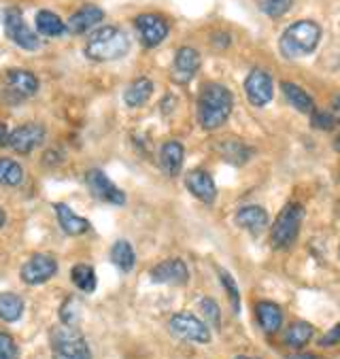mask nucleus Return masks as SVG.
<instances>
[{"mask_svg":"<svg viewBox=\"0 0 340 359\" xmlns=\"http://www.w3.org/2000/svg\"><path fill=\"white\" fill-rule=\"evenodd\" d=\"M234 109L232 92L222 83H207L198 96V121L204 130L222 128Z\"/></svg>","mask_w":340,"mask_h":359,"instance_id":"1","label":"nucleus"},{"mask_svg":"<svg viewBox=\"0 0 340 359\" xmlns=\"http://www.w3.org/2000/svg\"><path fill=\"white\" fill-rule=\"evenodd\" d=\"M130 41L117 26H102L94 30L86 43V55L94 62H113L128 53Z\"/></svg>","mask_w":340,"mask_h":359,"instance_id":"2","label":"nucleus"},{"mask_svg":"<svg viewBox=\"0 0 340 359\" xmlns=\"http://www.w3.org/2000/svg\"><path fill=\"white\" fill-rule=\"evenodd\" d=\"M319 41H321V28L311 20H302V22L292 24L283 32L279 41V49L285 57L296 60V57L311 55L317 49Z\"/></svg>","mask_w":340,"mask_h":359,"instance_id":"3","label":"nucleus"},{"mask_svg":"<svg viewBox=\"0 0 340 359\" xmlns=\"http://www.w3.org/2000/svg\"><path fill=\"white\" fill-rule=\"evenodd\" d=\"M51 355L53 359H92L90 344L83 334L64 323L51 330Z\"/></svg>","mask_w":340,"mask_h":359,"instance_id":"4","label":"nucleus"},{"mask_svg":"<svg viewBox=\"0 0 340 359\" xmlns=\"http://www.w3.org/2000/svg\"><path fill=\"white\" fill-rule=\"evenodd\" d=\"M302 217H304V208L300 204H287L279 217L272 224L270 230V243L275 249H287L294 245V241L298 238L300 226H302Z\"/></svg>","mask_w":340,"mask_h":359,"instance_id":"5","label":"nucleus"},{"mask_svg":"<svg viewBox=\"0 0 340 359\" xmlns=\"http://www.w3.org/2000/svg\"><path fill=\"white\" fill-rule=\"evenodd\" d=\"M3 24H5L7 36H9L18 47L26 49V51H36V49L41 47L39 34H34V32L28 28V24H26L22 11H20L18 7H9V9L5 11Z\"/></svg>","mask_w":340,"mask_h":359,"instance_id":"6","label":"nucleus"},{"mask_svg":"<svg viewBox=\"0 0 340 359\" xmlns=\"http://www.w3.org/2000/svg\"><path fill=\"white\" fill-rule=\"evenodd\" d=\"M170 332L183 340L198 342V344H207L211 342V330L207 323L193 317L191 313H177L170 317Z\"/></svg>","mask_w":340,"mask_h":359,"instance_id":"7","label":"nucleus"},{"mask_svg":"<svg viewBox=\"0 0 340 359\" xmlns=\"http://www.w3.org/2000/svg\"><path fill=\"white\" fill-rule=\"evenodd\" d=\"M245 94L253 107H266L275 94V86H272V77L264 68H253L245 79Z\"/></svg>","mask_w":340,"mask_h":359,"instance_id":"8","label":"nucleus"},{"mask_svg":"<svg viewBox=\"0 0 340 359\" xmlns=\"http://www.w3.org/2000/svg\"><path fill=\"white\" fill-rule=\"evenodd\" d=\"M57 272V262L49 253H34L20 270V276L26 285H43Z\"/></svg>","mask_w":340,"mask_h":359,"instance_id":"9","label":"nucleus"},{"mask_svg":"<svg viewBox=\"0 0 340 359\" xmlns=\"http://www.w3.org/2000/svg\"><path fill=\"white\" fill-rule=\"evenodd\" d=\"M43 140H45V128L41 123H24L20 128H15L9 136V147L20 154V156H28L32 154L36 147L43 145Z\"/></svg>","mask_w":340,"mask_h":359,"instance_id":"10","label":"nucleus"},{"mask_svg":"<svg viewBox=\"0 0 340 359\" xmlns=\"http://www.w3.org/2000/svg\"><path fill=\"white\" fill-rule=\"evenodd\" d=\"M136 32H139L145 47H158L168 36V22L156 13H143L134 20Z\"/></svg>","mask_w":340,"mask_h":359,"instance_id":"11","label":"nucleus"},{"mask_svg":"<svg viewBox=\"0 0 340 359\" xmlns=\"http://www.w3.org/2000/svg\"><path fill=\"white\" fill-rule=\"evenodd\" d=\"M86 181H88V187H90V191L98 198V200H102V202H107V204H115V206H121V204H125V194L100 170V168H94V170H90L88 172V177H86Z\"/></svg>","mask_w":340,"mask_h":359,"instance_id":"12","label":"nucleus"},{"mask_svg":"<svg viewBox=\"0 0 340 359\" xmlns=\"http://www.w3.org/2000/svg\"><path fill=\"white\" fill-rule=\"evenodd\" d=\"M185 185H187V189L191 191V196H196V198H198L200 202H204V204H213L215 198H217L215 181H213V177H211L207 170L196 168V170L187 172Z\"/></svg>","mask_w":340,"mask_h":359,"instance_id":"13","label":"nucleus"},{"mask_svg":"<svg viewBox=\"0 0 340 359\" xmlns=\"http://www.w3.org/2000/svg\"><path fill=\"white\" fill-rule=\"evenodd\" d=\"M200 68V53L193 47H181L172 62V79L177 83H187Z\"/></svg>","mask_w":340,"mask_h":359,"instance_id":"14","label":"nucleus"},{"mask_svg":"<svg viewBox=\"0 0 340 359\" xmlns=\"http://www.w3.org/2000/svg\"><path fill=\"white\" fill-rule=\"evenodd\" d=\"M189 278V270L183 259H164L151 270L154 283H172V285H185Z\"/></svg>","mask_w":340,"mask_h":359,"instance_id":"15","label":"nucleus"},{"mask_svg":"<svg viewBox=\"0 0 340 359\" xmlns=\"http://www.w3.org/2000/svg\"><path fill=\"white\" fill-rule=\"evenodd\" d=\"M104 20V11L96 5H86L79 11H75L66 24V30L73 34H83L92 28H96Z\"/></svg>","mask_w":340,"mask_h":359,"instance_id":"16","label":"nucleus"},{"mask_svg":"<svg viewBox=\"0 0 340 359\" xmlns=\"http://www.w3.org/2000/svg\"><path fill=\"white\" fill-rule=\"evenodd\" d=\"M53 208H55V215H57V224H60V228H62L68 236H81V234H86V232L92 230L90 222L83 219L81 215H77L71 206H66V204L60 202V204H55Z\"/></svg>","mask_w":340,"mask_h":359,"instance_id":"17","label":"nucleus"},{"mask_svg":"<svg viewBox=\"0 0 340 359\" xmlns=\"http://www.w3.org/2000/svg\"><path fill=\"white\" fill-rule=\"evenodd\" d=\"M185 160V149L179 140H168L160 149V166L168 177H177L183 168Z\"/></svg>","mask_w":340,"mask_h":359,"instance_id":"18","label":"nucleus"},{"mask_svg":"<svg viewBox=\"0 0 340 359\" xmlns=\"http://www.w3.org/2000/svg\"><path fill=\"white\" fill-rule=\"evenodd\" d=\"M255 315H257L259 327H261L266 334H277V332L281 330L283 311H281L279 304H275V302H257Z\"/></svg>","mask_w":340,"mask_h":359,"instance_id":"19","label":"nucleus"},{"mask_svg":"<svg viewBox=\"0 0 340 359\" xmlns=\"http://www.w3.org/2000/svg\"><path fill=\"white\" fill-rule=\"evenodd\" d=\"M236 224L253 234H259L268 224V212L261 206H245L236 212Z\"/></svg>","mask_w":340,"mask_h":359,"instance_id":"20","label":"nucleus"},{"mask_svg":"<svg viewBox=\"0 0 340 359\" xmlns=\"http://www.w3.org/2000/svg\"><path fill=\"white\" fill-rule=\"evenodd\" d=\"M7 83H9V88H11L15 94H20L22 98L32 96V94H36V90H39V79L30 73V70H20V68L9 70V73H7Z\"/></svg>","mask_w":340,"mask_h":359,"instance_id":"21","label":"nucleus"},{"mask_svg":"<svg viewBox=\"0 0 340 359\" xmlns=\"http://www.w3.org/2000/svg\"><path fill=\"white\" fill-rule=\"evenodd\" d=\"M151 94H154V83H151V79L141 77V79H136V81H132V83L128 86V90H125V94H123V100H125L128 107L136 109V107H143V104L151 98Z\"/></svg>","mask_w":340,"mask_h":359,"instance_id":"22","label":"nucleus"},{"mask_svg":"<svg viewBox=\"0 0 340 359\" xmlns=\"http://www.w3.org/2000/svg\"><path fill=\"white\" fill-rule=\"evenodd\" d=\"M281 90H283L287 102H290L296 111H300V113H313V111H315L313 98H311L300 86H296V83H292V81H283Z\"/></svg>","mask_w":340,"mask_h":359,"instance_id":"23","label":"nucleus"},{"mask_svg":"<svg viewBox=\"0 0 340 359\" xmlns=\"http://www.w3.org/2000/svg\"><path fill=\"white\" fill-rule=\"evenodd\" d=\"M34 22H36L39 34H43V36H62L66 32V24L53 11H47V9L39 11Z\"/></svg>","mask_w":340,"mask_h":359,"instance_id":"24","label":"nucleus"},{"mask_svg":"<svg viewBox=\"0 0 340 359\" xmlns=\"http://www.w3.org/2000/svg\"><path fill=\"white\" fill-rule=\"evenodd\" d=\"M315 336V327L306 321H296L285 330V344L292 348H304Z\"/></svg>","mask_w":340,"mask_h":359,"instance_id":"25","label":"nucleus"},{"mask_svg":"<svg viewBox=\"0 0 340 359\" xmlns=\"http://www.w3.org/2000/svg\"><path fill=\"white\" fill-rule=\"evenodd\" d=\"M24 315V300L18 294H0V319L7 323H15L20 321Z\"/></svg>","mask_w":340,"mask_h":359,"instance_id":"26","label":"nucleus"},{"mask_svg":"<svg viewBox=\"0 0 340 359\" xmlns=\"http://www.w3.org/2000/svg\"><path fill=\"white\" fill-rule=\"evenodd\" d=\"M71 280L75 283V287H79L81 292L86 294H92L98 285V278H96V270L88 264H77L73 266L71 270Z\"/></svg>","mask_w":340,"mask_h":359,"instance_id":"27","label":"nucleus"},{"mask_svg":"<svg viewBox=\"0 0 340 359\" xmlns=\"http://www.w3.org/2000/svg\"><path fill=\"white\" fill-rule=\"evenodd\" d=\"M111 262L121 270V272H130L134 268V262H136V255H134V249L128 241H117L111 249Z\"/></svg>","mask_w":340,"mask_h":359,"instance_id":"28","label":"nucleus"},{"mask_svg":"<svg viewBox=\"0 0 340 359\" xmlns=\"http://www.w3.org/2000/svg\"><path fill=\"white\" fill-rule=\"evenodd\" d=\"M24 181L22 166L11 158H0V185L5 187H20Z\"/></svg>","mask_w":340,"mask_h":359,"instance_id":"29","label":"nucleus"},{"mask_svg":"<svg viewBox=\"0 0 340 359\" xmlns=\"http://www.w3.org/2000/svg\"><path fill=\"white\" fill-rule=\"evenodd\" d=\"M219 149H222V156L236 166L245 164L251 156V149L247 145H243L240 140H226V142H222Z\"/></svg>","mask_w":340,"mask_h":359,"instance_id":"30","label":"nucleus"},{"mask_svg":"<svg viewBox=\"0 0 340 359\" xmlns=\"http://www.w3.org/2000/svg\"><path fill=\"white\" fill-rule=\"evenodd\" d=\"M261 13H266L268 18H283L290 9L294 0H255Z\"/></svg>","mask_w":340,"mask_h":359,"instance_id":"31","label":"nucleus"},{"mask_svg":"<svg viewBox=\"0 0 340 359\" xmlns=\"http://www.w3.org/2000/svg\"><path fill=\"white\" fill-rule=\"evenodd\" d=\"M200 311H202L204 319H207L215 330L222 327V311H219V306H217V302L213 298H202L200 300Z\"/></svg>","mask_w":340,"mask_h":359,"instance_id":"32","label":"nucleus"},{"mask_svg":"<svg viewBox=\"0 0 340 359\" xmlns=\"http://www.w3.org/2000/svg\"><path fill=\"white\" fill-rule=\"evenodd\" d=\"M219 278L226 287V292L230 296V302H232V309L234 313H240V294H238V287H236V280L232 278V274H228L226 270H219Z\"/></svg>","mask_w":340,"mask_h":359,"instance_id":"33","label":"nucleus"},{"mask_svg":"<svg viewBox=\"0 0 340 359\" xmlns=\"http://www.w3.org/2000/svg\"><path fill=\"white\" fill-rule=\"evenodd\" d=\"M0 359H20L15 340L5 332H0Z\"/></svg>","mask_w":340,"mask_h":359,"instance_id":"34","label":"nucleus"},{"mask_svg":"<svg viewBox=\"0 0 340 359\" xmlns=\"http://www.w3.org/2000/svg\"><path fill=\"white\" fill-rule=\"evenodd\" d=\"M313 128L317 130H332L336 126V119L334 115L325 113V111H313V119H311Z\"/></svg>","mask_w":340,"mask_h":359,"instance_id":"35","label":"nucleus"},{"mask_svg":"<svg viewBox=\"0 0 340 359\" xmlns=\"http://www.w3.org/2000/svg\"><path fill=\"white\" fill-rule=\"evenodd\" d=\"M338 342H340V323H336L332 330H327L323 334V338L319 340L321 346H332V344H338Z\"/></svg>","mask_w":340,"mask_h":359,"instance_id":"36","label":"nucleus"},{"mask_svg":"<svg viewBox=\"0 0 340 359\" xmlns=\"http://www.w3.org/2000/svg\"><path fill=\"white\" fill-rule=\"evenodd\" d=\"M9 136H11L9 128L5 123H0V145H9Z\"/></svg>","mask_w":340,"mask_h":359,"instance_id":"37","label":"nucleus"},{"mask_svg":"<svg viewBox=\"0 0 340 359\" xmlns=\"http://www.w3.org/2000/svg\"><path fill=\"white\" fill-rule=\"evenodd\" d=\"M334 119L336 123H340V96L334 98Z\"/></svg>","mask_w":340,"mask_h":359,"instance_id":"38","label":"nucleus"},{"mask_svg":"<svg viewBox=\"0 0 340 359\" xmlns=\"http://www.w3.org/2000/svg\"><path fill=\"white\" fill-rule=\"evenodd\" d=\"M292 359H319V357L313 355V353H298V355H294Z\"/></svg>","mask_w":340,"mask_h":359,"instance_id":"39","label":"nucleus"},{"mask_svg":"<svg viewBox=\"0 0 340 359\" xmlns=\"http://www.w3.org/2000/svg\"><path fill=\"white\" fill-rule=\"evenodd\" d=\"M5 222H7V215H5V210H3V208H0V228L5 226Z\"/></svg>","mask_w":340,"mask_h":359,"instance_id":"40","label":"nucleus"},{"mask_svg":"<svg viewBox=\"0 0 340 359\" xmlns=\"http://www.w3.org/2000/svg\"><path fill=\"white\" fill-rule=\"evenodd\" d=\"M334 147H336V151L340 154V134H338V138L334 140Z\"/></svg>","mask_w":340,"mask_h":359,"instance_id":"41","label":"nucleus"},{"mask_svg":"<svg viewBox=\"0 0 340 359\" xmlns=\"http://www.w3.org/2000/svg\"><path fill=\"white\" fill-rule=\"evenodd\" d=\"M236 359H257V357H249V355H238Z\"/></svg>","mask_w":340,"mask_h":359,"instance_id":"42","label":"nucleus"},{"mask_svg":"<svg viewBox=\"0 0 340 359\" xmlns=\"http://www.w3.org/2000/svg\"><path fill=\"white\" fill-rule=\"evenodd\" d=\"M338 255H340V249H338Z\"/></svg>","mask_w":340,"mask_h":359,"instance_id":"43","label":"nucleus"}]
</instances>
